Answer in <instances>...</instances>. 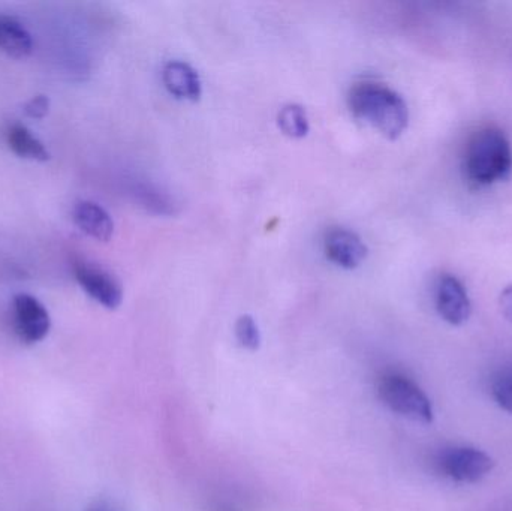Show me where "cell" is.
<instances>
[{"label":"cell","instance_id":"cell-14","mask_svg":"<svg viewBox=\"0 0 512 511\" xmlns=\"http://www.w3.org/2000/svg\"><path fill=\"white\" fill-rule=\"evenodd\" d=\"M237 342L245 350L256 351L261 345V332L258 324L251 315H242L236 323Z\"/></svg>","mask_w":512,"mask_h":511},{"label":"cell","instance_id":"cell-2","mask_svg":"<svg viewBox=\"0 0 512 511\" xmlns=\"http://www.w3.org/2000/svg\"><path fill=\"white\" fill-rule=\"evenodd\" d=\"M466 179L472 185L492 186L512 177V146L496 126L478 129L466 147L463 161Z\"/></svg>","mask_w":512,"mask_h":511},{"label":"cell","instance_id":"cell-19","mask_svg":"<svg viewBox=\"0 0 512 511\" xmlns=\"http://www.w3.org/2000/svg\"><path fill=\"white\" fill-rule=\"evenodd\" d=\"M90 511H113V510L107 509V507H95V509H92Z\"/></svg>","mask_w":512,"mask_h":511},{"label":"cell","instance_id":"cell-5","mask_svg":"<svg viewBox=\"0 0 512 511\" xmlns=\"http://www.w3.org/2000/svg\"><path fill=\"white\" fill-rule=\"evenodd\" d=\"M74 276L78 285L86 291L87 296L99 305L111 309V311L122 305V284L113 273L108 272L104 267L89 263V261H75Z\"/></svg>","mask_w":512,"mask_h":511},{"label":"cell","instance_id":"cell-3","mask_svg":"<svg viewBox=\"0 0 512 511\" xmlns=\"http://www.w3.org/2000/svg\"><path fill=\"white\" fill-rule=\"evenodd\" d=\"M378 395L399 416L426 425L433 422L435 414L429 396L406 375L399 372L382 375L378 383Z\"/></svg>","mask_w":512,"mask_h":511},{"label":"cell","instance_id":"cell-1","mask_svg":"<svg viewBox=\"0 0 512 511\" xmlns=\"http://www.w3.org/2000/svg\"><path fill=\"white\" fill-rule=\"evenodd\" d=\"M351 113L361 122L384 135L397 140L409 125V108L396 90L376 81L355 84L348 96Z\"/></svg>","mask_w":512,"mask_h":511},{"label":"cell","instance_id":"cell-9","mask_svg":"<svg viewBox=\"0 0 512 511\" xmlns=\"http://www.w3.org/2000/svg\"><path fill=\"white\" fill-rule=\"evenodd\" d=\"M165 89L180 101L197 102L203 95V81L194 66L183 60H170L162 69Z\"/></svg>","mask_w":512,"mask_h":511},{"label":"cell","instance_id":"cell-11","mask_svg":"<svg viewBox=\"0 0 512 511\" xmlns=\"http://www.w3.org/2000/svg\"><path fill=\"white\" fill-rule=\"evenodd\" d=\"M0 50L15 59H24L33 51V39L20 20L0 14Z\"/></svg>","mask_w":512,"mask_h":511},{"label":"cell","instance_id":"cell-4","mask_svg":"<svg viewBox=\"0 0 512 511\" xmlns=\"http://www.w3.org/2000/svg\"><path fill=\"white\" fill-rule=\"evenodd\" d=\"M441 473L457 483H477L489 476L495 461L475 447H453L441 453L438 459Z\"/></svg>","mask_w":512,"mask_h":511},{"label":"cell","instance_id":"cell-15","mask_svg":"<svg viewBox=\"0 0 512 511\" xmlns=\"http://www.w3.org/2000/svg\"><path fill=\"white\" fill-rule=\"evenodd\" d=\"M135 194L138 195V200L141 201V204L146 206L147 209L153 210V212H174V201H171V198L165 195L164 192L159 191L158 188L144 185L141 188H137Z\"/></svg>","mask_w":512,"mask_h":511},{"label":"cell","instance_id":"cell-6","mask_svg":"<svg viewBox=\"0 0 512 511\" xmlns=\"http://www.w3.org/2000/svg\"><path fill=\"white\" fill-rule=\"evenodd\" d=\"M12 317L18 338L24 344H36L45 339L51 329L47 308L30 294H17L12 300Z\"/></svg>","mask_w":512,"mask_h":511},{"label":"cell","instance_id":"cell-7","mask_svg":"<svg viewBox=\"0 0 512 511\" xmlns=\"http://www.w3.org/2000/svg\"><path fill=\"white\" fill-rule=\"evenodd\" d=\"M436 311L451 326H462L472 314L468 291L459 278L444 273L436 284Z\"/></svg>","mask_w":512,"mask_h":511},{"label":"cell","instance_id":"cell-10","mask_svg":"<svg viewBox=\"0 0 512 511\" xmlns=\"http://www.w3.org/2000/svg\"><path fill=\"white\" fill-rule=\"evenodd\" d=\"M75 225L98 242H108L114 234V221L110 213L93 201H80L72 210Z\"/></svg>","mask_w":512,"mask_h":511},{"label":"cell","instance_id":"cell-16","mask_svg":"<svg viewBox=\"0 0 512 511\" xmlns=\"http://www.w3.org/2000/svg\"><path fill=\"white\" fill-rule=\"evenodd\" d=\"M492 395L496 404L512 414V369L502 372L492 384Z\"/></svg>","mask_w":512,"mask_h":511},{"label":"cell","instance_id":"cell-17","mask_svg":"<svg viewBox=\"0 0 512 511\" xmlns=\"http://www.w3.org/2000/svg\"><path fill=\"white\" fill-rule=\"evenodd\" d=\"M50 110V98L45 95H36L24 105V113L30 119H44Z\"/></svg>","mask_w":512,"mask_h":511},{"label":"cell","instance_id":"cell-12","mask_svg":"<svg viewBox=\"0 0 512 511\" xmlns=\"http://www.w3.org/2000/svg\"><path fill=\"white\" fill-rule=\"evenodd\" d=\"M6 143L12 153L18 158L30 159V161L47 162L50 152L39 138H36L24 125L9 126L6 131Z\"/></svg>","mask_w":512,"mask_h":511},{"label":"cell","instance_id":"cell-8","mask_svg":"<svg viewBox=\"0 0 512 511\" xmlns=\"http://www.w3.org/2000/svg\"><path fill=\"white\" fill-rule=\"evenodd\" d=\"M324 254L340 269L354 270L366 261L369 249L360 236L346 228H333L324 237Z\"/></svg>","mask_w":512,"mask_h":511},{"label":"cell","instance_id":"cell-13","mask_svg":"<svg viewBox=\"0 0 512 511\" xmlns=\"http://www.w3.org/2000/svg\"><path fill=\"white\" fill-rule=\"evenodd\" d=\"M277 125L283 134L291 138H304L310 131L307 111L298 104H288L280 108Z\"/></svg>","mask_w":512,"mask_h":511},{"label":"cell","instance_id":"cell-18","mask_svg":"<svg viewBox=\"0 0 512 511\" xmlns=\"http://www.w3.org/2000/svg\"><path fill=\"white\" fill-rule=\"evenodd\" d=\"M499 306H501V312L505 320L512 323V284L502 291L501 297H499Z\"/></svg>","mask_w":512,"mask_h":511}]
</instances>
